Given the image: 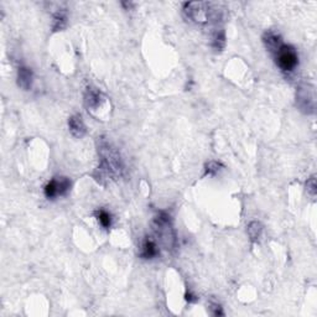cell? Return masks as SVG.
<instances>
[{
  "label": "cell",
  "instance_id": "16",
  "mask_svg": "<svg viewBox=\"0 0 317 317\" xmlns=\"http://www.w3.org/2000/svg\"><path fill=\"white\" fill-rule=\"evenodd\" d=\"M306 190L307 194H310L311 197L316 196V191H317V185H316V176L312 175L311 177L307 180L306 182Z\"/></svg>",
  "mask_w": 317,
  "mask_h": 317
},
{
  "label": "cell",
  "instance_id": "6",
  "mask_svg": "<svg viewBox=\"0 0 317 317\" xmlns=\"http://www.w3.org/2000/svg\"><path fill=\"white\" fill-rule=\"evenodd\" d=\"M296 103H298L299 108L305 113H314L315 109V101L314 96L311 93V89L309 87H300L296 93Z\"/></svg>",
  "mask_w": 317,
  "mask_h": 317
},
{
  "label": "cell",
  "instance_id": "5",
  "mask_svg": "<svg viewBox=\"0 0 317 317\" xmlns=\"http://www.w3.org/2000/svg\"><path fill=\"white\" fill-rule=\"evenodd\" d=\"M71 189V181L67 177H55L50 181L45 186V196L47 198H55V197L63 196Z\"/></svg>",
  "mask_w": 317,
  "mask_h": 317
},
{
  "label": "cell",
  "instance_id": "13",
  "mask_svg": "<svg viewBox=\"0 0 317 317\" xmlns=\"http://www.w3.org/2000/svg\"><path fill=\"white\" fill-rule=\"evenodd\" d=\"M263 233V226L259 223V222H252L249 223L248 226V235L250 238L252 242H258L259 238L262 237Z\"/></svg>",
  "mask_w": 317,
  "mask_h": 317
},
{
  "label": "cell",
  "instance_id": "8",
  "mask_svg": "<svg viewBox=\"0 0 317 317\" xmlns=\"http://www.w3.org/2000/svg\"><path fill=\"white\" fill-rule=\"evenodd\" d=\"M34 74L31 69L21 66L18 71V86L25 90H29L33 86Z\"/></svg>",
  "mask_w": 317,
  "mask_h": 317
},
{
  "label": "cell",
  "instance_id": "9",
  "mask_svg": "<svg viewBox=\"0 0 317 317\" xmlns=\"http://www.w3.org/2000/svg\"><path fill=\"white\" fill-rule=\"evenodd\" d=\"M69 126L71 134L76 138H82L86 134V125L79 114L72 115L69 121Z\"/></svg>",
  "mask_w": 317,
  "mask_h": 317
},
{
  "label": "cell",
  "instance_id": "18",
  "mask_svg": "<svg viewBox=\"0 0 317 317\" xmlns=\"http://www.w3.org/2000/svg\"><path fill=\"white\" fill-rule=\"evenodd\" d=\"M210 310H211V314L213 315V316H223L224 315L221 305H218V303H211Z\"/></svg>",
  "mask_w": 317,
  "mask_h": 317
},
{
  "label": "cell",
  "instance_id": "12",
  "mask_svg": "<svg viewBox=\"0 0 317 317\" xmlns=\"http://www.w3.org/2000/svg\"><path fill=\"white\" fill-rule=\"evenodd\" d=\"M67 25V15L65 11H58L56 13L53 17V22H52V30L53 31H60L63 30Z\"/></svg>",
  "mask_w": 317,
  "mask_h": 317
},
{
  "label": "cell",
  "instance_id": "11",
  "mask_svg": "<svg viewBox=\"0 0 317 317\" xmlns=\"http://www.w3.org/2000/svg\"><path fill=\"white\" fill-rule=\"evenodd\" d=\"M158 254V249L155 242H154L153 239H150V238H146V239L142 242L141 257L144 258V259H151V258H155Z\"/></svg>",
  "mask_w": 317,
  "mask_h": 317
},
{
  "label": "cell",
  "instance_id": "15",
  "mask_svg": "<svg viewBox=\"0 0 317 317\" xmlns=\"http://www.w3.org/2000/svg\"><path fill=\"white\" fill-rule=\"evenodd\" d=\"M97 219H98L99 223L102 224V227L104 228H110V226H112V217H110V214L108 213L107 211L104 210H99L97 211Z\"/></svg>",
  "mask_w": 317,
  "mask_h": 317
},
{
  "label": "cell",
  "instance_id": "17",
  "mask_svg": "<svg viewBox=\"0 0 317 317\" xmlns=\"http://www.w3.org/2000/svg\"><path fill=\"white\" fill-rule=\"evenodd\" d=\"M219 167H221V164L217 161H211L208 162L207 165H206V174L207 175H216L217 173H218Z\"/></svg>",
  "mask_w": 317,
  "mask_h": 317
},
{
  "label": "cell",
  "instance_id": "3",
  "mask_svg": "<svg viewBox=\"0 0 317 317\" xmlns=\"http://www.w3.org/2000/svg\"><path fill=\"white\" fill-rule=\"evenodd\" d=\"M275 55H276V63H278V66H279L282 71L285 72L293 71L296 66H298V62H299L298 53H296L295 49L289 46V45L282 44V47L275 52Z\"/></svg>",
  "mask_w": 317,
  "mask_h": 317
},
{
  "label": "cell",
  "instance_id": "10",
  "mask_svg": "<svg viewBox=\"0 0 317 317\" xmlns=\"http://www.w3.org/2000/svg\"><path fill=\"white\" fill-rule=\"evenodd\" d=\"M263 41L265 44L266 49H268L269 51L274 52V53H275L282 45V37L276 33H274V31H268V33H265V35L263 37Z\"/></svg>",
  "mask_w": 317,
  "mask_h": 317
},
{
  "label": "cell",
  "instance_id": "4",
  "mask_svg": "<svg viewBox=\"0 0 317 317\" xmlns=\"http://www.w3.org/2000/svg\"><path fill=\"white\" fill-rule=\"evenodd\" d=\"M183 13L189 19L196 22H207L211 17V9L208 3H185L183 4Z\"/></svg>",
  "mask_w": 317,
  "mask_h": 317
},
{
  "label": "cell",
  "instance_id": "1",
  "mask_svg": "<svg viewBox=\"0 0 317 317\" xmlns=\"http://www.w3.org/2000/svg\"><path fill=\"white\" fill-rule=\"evenodd\" d=\"M98 154L101 158V162L98 166V178L102 180H109V178L121 177L123 174V162L119 153L115 148H113L110 142H108L104 138H101L98 146Z\"/></svg>",
  "mask_w": 317,
  "mask_h": 317
},
{
  "label": "cell",
  "instance_id": "2",
  "mask_svg": "<svg viewBox=\"0 0 317 317\" xmlns=\"http://www.w3.org/2000/svg\"><path fill=\"white\" fill-rule=\"evenodd\" d=\"M154 232H155L158 241L167 249L171 250L174 249L176 244V234L173 227V222H171V217L165 212H160L158 216L154 218L153 222Z\"/></svg>",
  "mask_w": 317,
  "mask_h": 317
},
{
  "label": "cell",
  "instance_id": "14",
  "mask_svg": "<svg viewBox=\"0 0 317 317\" xmlns=\"http://www.w3.org/2000/svg\"><path fill=\"white\" fill-rule=\"evenodd\" d=\"M226 45V36H224V31L217 30L216 33L213 34V37H212V46L216 50H222Z\"/></svg>",
  "mask_w": 317,
  "mask_h": 317
},
{
  "label": "cell",
  "instance_id": "19",
  "mask_svg": "<svg viewBox=\"0 0 317 317\" xmlns=\"http://www.w3.org/2000/svg\"><path fill=\"white\" fill-rule=\"evenodd\" d=\"M186 300L189 301V302H196L197 298L194 295V294H191L189 291V293H186Z\"/></svg>",
  "mask_w": 317,
  "mask_h": 317
},
{
  "label": "cell",
  "instance_id": "7",
  "mask_svg": "<svg viewBox=\"0 0 317 317\" xmlns=\"http://www.w3.org/2000/svg\"><path fill=\"white\" fill-rule=\"evenodd\" d=\"M104 101H106V98H104L101 90H98L97 88L88 87L87 89H86L85 104L88 110H92V112H93V110L98 109L99 107H102V104L104 103Z\"/></svg>",
  "mask_w": 317,
  "mask_h": 317
}]
</instances>
